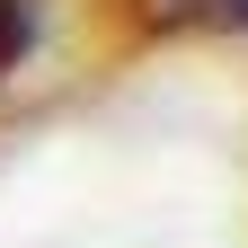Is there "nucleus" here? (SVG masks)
<instances>
[{"label":"nucleus","mask_w":248,"mask_h":248,"mask_svg":"<svg viewBox=\"0 0 248 248\" xmlns=\"http://www.w3.org/2000/svg\"><path fill=\"white\" fill-rule=\"evenodd\" d=\"M133 18L160 36H248V0H133Z\"/></svg>","instance_id":"nucleus-1"},{"label":"nucleus","mask_w":248,"mask_h":248,"mask_svg":"<svg viewBox=\"0 0 248 248\" xmlns=\"http://www.w3.org/2000/svg\"><path fill=\"white\" fill-rule=\"evenodd\" d=\"M36 18H45L36 0H0V80H9L27 53H36Z\"/></svg>","instance_id":"nucleus-2"}]
</instances>
